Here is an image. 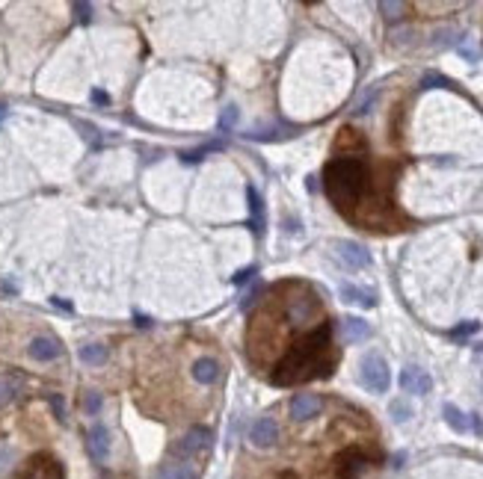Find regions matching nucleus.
Instances as JSON below:
<instances>
[{
  "mask_svg": "<svg viewBox=\"0 0 483 479\" xmlns=\"http://www.w3.org/2000/svg\"><path fill=\"white\" fill-rule=\"evenodd\" d=\"M338 355L332 349V322H321L309 334H303L294 347L282 355V361L273 367L270 382L279 387H291L309 378H326L335 370Z\"/></svg>",
  "mask_w": 483,
  "mask_h": 479,
  "instance_id": "f257e3e1",
  "label": "nucleus"
},
{
  "mask_svg": "<svg viewBox=\"0 0 483 479\" xmlns=\"http://www.w3.org/2000/svg\"><path fill=\"white\" fill-rule=\"evenodd\" d=\"M371 186V166L362 154H341L323 166V193L338 214L353 219V210Z\"/></svg>",
  "mask_w": 483,
  "mask_h": 479,
  "instance_id": "f03ea898",
  "label": "nucleus"
},
{
  "mask_svg": "<svg viewBox=\"0 0 483 479\" xmlns=\"http://www.w3.org/2000/svg\"><path fill=\"white\" fill-rule=\"evenodd\" d=\"M362 385L368 387L371 394H386L389 391V385H391V373H389V364L386 358H380L377 352H371L362 358Z\"/></svg>",
  "mask_w": 483,
  "mask_h": 479,
  "instance_id": "7ed1b4c3",
  "label": "nucleus"
},
{
  "mask_svg": "<svg viewBox=\"0 0 483 479\" xmlns=\"http://www.w3.org/2000/svg\"><path fill=\"white\" fill-rule=\"evenodd\" d=\"M65 467L60 464V459H53L51 453H36L21 464V471L15 473V479H62Z\"/></svg>",
  "mask_w": 483,
  "mask_h": 479,
  "instance_id": "20e7f679",
  "label": "nucleus"
},
{
  "mask_svg": "<svg viewBox=\"0 0 483 479\" xmlns=\"http://www.w3.org/2000/svg\"><path fill=\"white\" fill-rule=\"evenodd\" d=\"M368 467H371V455L365 450H359V447H350V450H344L341 455H338L335 476L338 479H362V473H365Z\"/></svg>",
  "mask_w": 483,
  "mask_h": 479,
  "instance_id": "39448f33",
  "label": "nucleus"
},
{
  "mask_svg": "<svg viewBox=\"0 0 483 479\" xmlns=\"http://www.w3.org/2000/svg\"><path fill=\"white\" fill-rule=\"evenodd\" d=\"M211 429H205V426H193L187 429L184 435L172 444V455H178V459H190V455H196L199 450H205L207 444H211Z\"/></svg>",
  "mask_w": 483,
  "mask_h": 479,
  "instance_id": "423d86ee",
  "label": "nucleus"
},
{
  "mask_svg": "<svg viewBox=\"0 0 483 479\" xmlns=\"http://www.w3.org/2000/svg\"><path fill=\"white\" fill-rule=\"evenodd\" d=\"M335 258L341 261L347 270H365V266H371V252L356 240H338L335 243Z\"/></svg>",
  "mask_w": 483,
  "mask_h": 479,
  "instance_id": "0eeeda50",
  "label": "nucleus"
},
{
  "mask_svg": "<svg viewBox=\"0 0 483 479\" xmlns=\"http://www.w3.org/2000/svg\"><path fill=\"white\" fill-rule=\"evenodd\" d=\"M317 314H321V302L314 296H294L288 299V308H285V317H288L291 326H305Z\"/></svg>",
  "mask_w": 483,
  "mask_h": 479,
  "instance_id": "6e6552de",
  "label": "nucleus"
},
{
  "mask_svg": "<svg viewBox=\"0 0 483 479\" xmlns=\"http://www.w3.org/2000/svg\"><path fill=\"white\" fill-rule=\"evenodd\" d=\"M400 387L406 394H415V397H421V394H430V387H433V378L427 370H421V367H415V364H406L403 370H400Z\"/></svg>",
  "mask_w": 483,
  "mask_h": 479,
  "instance_id": "1a4fd4ad",
  "label": "nucleus"
},
{
  "mask_svg": "<svg viewBox=\"0 0 483 479\" xmlns=\"http://www.w3.org/2000/svg\"><path fill=\"white\" fill-rule=\"evenodd\" d=\"M249 441L255 444L258 450L273 447V444L279 441V426H276V420H273V417H258L255 423H252V429H249Z\"/></svg>",
  "mask_w": 483,
  "mask_h": 479,
  "instance_id": "9d476101",
  "label": "nucleus"
},
{
  "mask_svg": "<svg viewBox=\"0 0 483 479\" xmlns=\"http://www.w3.org/2000/svg\"><path fill=\"white\" fill-rule=\"evenodd\" d=\"M321 408H323V399L317 394H294V399H291V417L294 420H312V417L321 415Z\"/></svg>",
  "mask_w": 483,
  "mask_h": 479,
  "instance_id": "9b49d317",
  "label": "nucleus"
},
{
  "mask_svg": "<svg viewBox=\"0 0 483 479\" xmlns=\"http://www.w3.org/2000/svg\"><path fill=\"white\" fill-rule=\"evenodd\" d=\"M246 202H249V225L261 237V234H264V225H267V214H264V198L258 195V189L252 184L246 186Z\"/></svg>",
  "mask_w": 483,
  "mask_h": 479,
  "instance_id": "f8f14e48",
  "label": "nucleus"
},
{
  "mask_svg": "<svg viewBox=\"0 0 483 479\" xmlns=\"http://www.w3.org/2000/svg\"><path fill=\"white\" fill-rule=\"evenodd\" d=\"M86 444H90V453H92L95 462H107V455H110V432H107L104 423H95V426L90 429Z\"/></svg>",
  "mask_w": 483,
  "mask_h": 479,
  "instance_id": "ddd939ff",
  "label": "nucleus"
},
{
  "mask_svg": "<svg viewBox=\"0 0 483 479\" xmlns=\"http://www.w3.org/2000/svg\"><path fill=\"white\" fill-rule=\"evenodd\" d=\"M60 355H62L60 340L45 338V334H39V338L30 340V358H36V361H53V358H60Z\"/></svg>",
  "mask_w": 483,
  "mask_h": 479,
  "instance_id": "4468645a",
  "label": "nucleus"
},
{
  "mask_svg": "<svg viewBox=\"0 0 483 479\" xmlns=\"http://www.w3.org/2000/svg\"><path fill=\"white\" fill-rule=\"evenodd\" d=\"M341 334H344V343H362V340L371 338V326L362 317H344Z\"/></svg>",
  "mask_w": 483,
  "mask_h": 479,
  "instance_id": "2eb2a0df",
  "label": "nucleus"
},
{
  "mask_svg": "<svg viewBox=\"0 0 483 479\" xmlns=\"http://www.w3.org/2000/svg\"><path fill=\"white\" fill-rule=\"evenodd\" d=\"M341 299L344 302H350V305H362V308H374L377 305V296L371 293V290H362V287H356V284H341Z\"/></svg>",
  "mask_w": 483,
  "mask_h": 479,
  "instance_id": "dca6fc26",
  "label": "nucleus"
},
{
  "mask_svg": "<svg viewBox=\"0 0 483 479\" xmlns=\"http://www.w3.org/2000/svg\"><path fill=\"white\" fill-rule=\"evenodd\" d=\"M219 373L223 370H219V364L214 358H199L193 364V378L196 382H202V385H214L219 378Z\"/></svg>",
  "mask_w": 483,
  "mask_h": 479,
  "instance_id": "f3484780",
  "label": "nucleus"
},
{
  "mask_svg": "<svg viewBox=\"0 0 483 479\" xmlns=\"http://www.w3.org/2000/svg\"><path fill=\"white\" fill-rule=\"evenodd\" d=\"M155 479H196V471L184 462H172V464H160Z\"/></svg>",
  "mask_w": 483,
  "mask_h": 479,
  "instance_id": "a211bd4d",
  "label": "nucleus"
},
{
  "mask_svg": "<svg viewBox=\"0 0 483 479\" xmlns=\"http://www.w3.org/2000/svg\"><path fill=\"white\" fill-rule=\"evenodd\" d=\"M80 361H83V364H104V361H107V347H101V343H90V347H80Z\"/></svg>",
  "mask_w": 483,
  "mask_h": 479,
  "instance_id": "6ab92c4d",
  "label": "nucleus"
},
{
  "mask_svg": "<svg viewBox=\"0 0 483 479\" xmlns=\"http://www.w3.org/2000/svg\"><path fill=\"white\" fill-rule=\"evenodd\" d=\"M442 411H445L448 426H451L454 432H466V429H468V420H466V415H463V411H459L457 406H445Z\"/></svg>",
  "mask_w": 483,
  "mask_h": 479,
  "instance_id": "aec40b11",
  "label": "nucleus"
},
{
  "mask_svg": "<svg viewBox=\"0 0 483 479\" xmlns=\"http://www.w3.org/2000/svg\"><path fill=\"white\" fill-rule=\"evenodd\" d=\"M477 331H480V322L477 320H466V322H459V326L451 329V338L454 340H466V338H471V334H477Z\"/></svg>",
  "mask_w": 483,
  "mask_h": 479,
  "instance_id": "412c9836",
  "label": "nucleus"
},
{
  "mask_svg": "<svg viewBox=\"0 0 483 479\" xmlns=\"http://www.w3.org/2000/svg\"><path fill=\"white\" fill-rule=\"evenodd\" d=\"M223 148V142H207V146H199V148H193V151H184L181 157L187 160V163H196V160H202L205 154H211V151H219Z\"/></svg>",
  "mask_w": 483,
  "mask_h": 479,
  "instance_id": "4be33fe9",
  "label": "nucleus"
},
{
  "mask_svg": "<svg viewBox=\"0 0 483 479\" xmlns=\"http://www.w3.org/2000/svg\"><path fill=\"white\" fill-rule=\"evenodd\" d=\"M439 86H454L448 77H442V74H436V71H427L424 77H421V89H439Z\"/></svg>",
  "mask_w": 483,
  "mask_h": 479,
  "instance_id": "5701e85b",
  "label": "nucleus"
},
{
  "mask_svg": "<svg viewBox=\"0 0 483 479\" xmlns=\"http://www.w3.org/2000/svg\"><path fill=\"white\" fill-rule=\"evenodd\" d=\"M12 397H15V382L6 376H0V406H6Z\"/></svg>",
  "mask_w": 483,
  "mask_h": 479,
  "instance_id": "b1692460",
  "label": "nucleus"
},
{
  "mask_svg": "<svg viewBox=\"0 0 483 479\" xmlns=\"http://www.w3.org/2000/svg\"><path fill=\"white\" fill-rule=\"evenodd\" d=\"M83 411H86V415H98V411H101V394H98V391H90V394H86Z\"/></svg>",
  "mask_w": 483,
  "mask_h": 479,
  "instance_id": "393cba45",
  "label": "nucleus"
},
{
  "mask_svg": "<svg viewBox=\"0 0 483 479\" xmlns=\"http://www.w3.org/2000/svg\"><path fill=\"white\" fill-rule=\"evenodd\" d=\"M391 415H394V420H409V415H412V411H409V406H406L403 403V399H394V403H391Z\"/></svg>",
  "mask_w": 483,
  "mask_h": 479,
  "instance_id": "a878e982",
  "label": "nucleus"
},
{
  "mask_svg": "<svg viewBox=\"0 0 483 479\" xmlns=\"http://www.w3.org/2000/svg\"><path fill=\"white\" fill-rule=\"evenodd\" d=\"M235 121H237V107H226V110H223V119H219V128H223V130H232Z\"/></svg>",
  "mask_w": 483,
  "mask_h": 479,
  "instance_id": "bb28decb",
  "label": "nucleus"
},
{
  "mask_svg": "<svg viewBox=\"0 0 483 479\" xmlns=\"http://www.w3.org/2000/svg\"><path fill=\"white\" fill-rule=\"evenodd\" d=\"M71 9H74V15H78L80 24H90V18H92V6L90 3H74Z\"/></svg>",
  "mask_w": 483,
  "mask_h": 479,
  "instance_id": "cd10ccee",
  "label": "nucleus"
},
{
  "mask_svg": "<svg viewBox=\"0 0 483 479\" xmlns=\"http://www.w3.org/2000/svg\"><path fill=\"white\" fill-rule=\"evenodd\" d=\"M374 98H377V89H374V92H368L365 98H362V104L353 110V113H356V116H365V113H368V107L374 104Z\"/></svg>",
  "mask_w": 483,
  "mask_h": 479,
  "instance_id": "c85d7f7f",
  "label": "nucleus"
},
{
  "mask_svg": "<svg viewBox=\"0 0 483 479\" xmlns=\"http://www.w3.org/2000/svg\"><path fill=\"white\" fill-rule=\"evenodd\" d=\"M51 408H53V415H57L60 420H65V403H62V397H60V394H53V397H51Z\"/></svg>",
  "mask_w": 483,
  "mask_h": 479,
  "instance_id": "c756f323",
  "label": "nucleus"
},
{
  "mask_svg": "<svg viewBox=\"0 0 483 479\" xmlns=\"http://www.w3.org/2000/svg\"><path fill=\"white\" fill-rule=\"evenodd\" d=\"M380 9L382 12H391L389 15V21H391V18H400L398 12H403V3H380Z\"/></svg>",
  "mask_w": 483,
  "mask_h": 479,
  "instance_id": "7c9ffc66",
  "label": "nucleus"
},
{
  "mask_svg": "<svg viewBox=\"0 0 483 479\" xmlns=\"http://www.w3.org/2000/svg\"><path fill=\"white\" fill-rule=\"evenodd\" d=\"M92 101H95V104H110V95L101 92V89H95V92H92Z\"/></svg>",
  "mask_w": 483,
  "mask_h": 479,
  "instance_id": "2f4dec72",
  "label": "nucleus"
},
{
  "mask_svg": "<svg viewBox=\"0 0 483 479\" xmlns=\"http://www.w3.org/2000/svg\"><path fill=\"white\" fill-rule=\"evenodd\" d=\"M249 275H255V266H252V270H244V272H237V275H235V284H244Z\"/></svg>",
  "mask_w": 483,
  "mask_h": 479,
  "instance_id": "473e14b6",
  "label": "nucleus"
}]
</instances>
